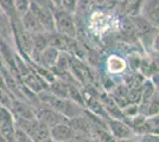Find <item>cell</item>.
Segmentation results:
<instances>
[{
    "mask_svg": "<svg viewBox=\"0 0 159 142\" xmlns=\"http://www.w3.org/2000/svg\"><path fill=\"white\" fill-rule=\"evenodd\" d=\"M53 24H55V32H58L70 38H75L77 33V27L75 23L74 14L63 10L62 7H52Z\"/></svg>",
    "mask_w": 159,
    "mask_h": 142,
    "instance_id": "6da1fadb",
    "label": "cell"
},
{
    "mask_svg": "<svg viewBox=\"0 0 159 142\" xmlns=\"http://www.w3.org/2000/svg\"><path fill=\"white\" fill-rule=\"evenodd\" d=\"M34 115H36V118L38 121L48 126L49 128L55 126V124L62 123V122H68V120L62 114H60L58 111L53 110L52 108L48 107L43 103H40L37 108H34Z\"/></svg>",
    "mask_w": 159,
    "mask_h": 142,
    "instance_id": "7a4b0ae2",
    "label": "cell"
},
{
    "mask_svg": "<svg viewBox=\"0 0 159 142\" xmlns=\"http://www.w3.org/2000/svg\"><path fill=\"white\" fill-rule=\"evenodd\" d=\"M52 7L42 6V5L36 4V2H31V5H30V11H31V12L34 14V17L38 19V21L40 23V25L43 26L44 31H45L47 33L55 32Z\"/></svg>",
    "mask_w": 159,
    "mask_h": 142,
    "instance_id": "3957f363",
    "label": "cell"
},
{
    "mask_svg": "<svg viewBox=\"0 0 159 142\" xmlns=\"http://www.w3.org/2000/svg\"><path fill=\"white\" fill-rule=\"evenodd\" d=\"M48 39H49V46L55 47L60 52L71 54L77 50V43L75 41V38H70L58 32L48 33Z\"/></svg>",
    "mask_w": 159,
    "mask_h": 142,
    "instance_id": "277c9868",
    "label": "cell"
},
{
    "mask_svg": "<svg viewBox=\"0 0 159 142\" xmlns=\"http://www.w3.org/2000/svg\"><path fill=\"white\" fill-rule=\"evenodd\" d=\"M14 130L16 123L13 114L8 108L0 105V135L7 142H13Z\"/></svg>",
    "mask_w": 159,
    "mask_h": 142,
    "instance_id": "5b68a950",
    "label": "cell"
},
{
    "mask_svg": "<svg viewBox=\"0 0 159 142\" xmlns=\"http://www.w3.org/2000/svg\"><path fill=\"white\" fill-rule=\"evenodd\" d=\"M106 124L108 131L111 133V135L115 140L135 137L134 133L132 131V129L129 128V126L125 122V120H119V118L109 117L108 120H106Z\"/></svg>",
    "mask_w": 159,
    "mask_h": 142,
    "instance_id": "8992f818",
    "label": "cell"
},
{
    "mask_svg": "<svg viewBox=\"0 0 159 142\" xmlns=\"http://www.w3.org/2000/svg\"><path fill=\"white\" fill-rule=\"evenodd\" d=\"M11 113L13 114L14 118H23V120H33L36 118L34 115V107L31 105L26 101H21L13 97L10 107Z\"/></svg>",
    "mask_w": 159,
    "mask_h": 142,
    "instance_id": "52a82bcc",
    "label": "cell"
},
{
    "mask_svg": "<svg viewBox=\"0 0 159 142\" xmlns=\"http://www.w3.org/2000/svg\"><path fill=\"white\" fill-rule=\"evenodd\" d=\"M159 1L158 0H144L139 14L145 18L153 26L158 27L159 24Z\"/></svg>",
    "mask_w": 159,
    "mask_h": 142,
    "instance_id": "ba28073f",
    "label": "cell"
},
{
    "mask_svg": "<svg viewBox=\"0 0 159 142\" xmlns=\"http://www.w3.org/2000/svg\"><path fill=\"white\" fill-rule=\"evenodd\" d=\"M74 135V130L68 122H62L50 127V137L55 142H69Z\"/></svg>",
    "mask_w": 159,
    "mask_h": 142,
    "instance_id": "9c48e42d",
    "label": "cell"
},
{
    "mask_svg": "<svg viewBox=\"0 0 159 142\" xmlns=\"http://www.w3.org/2000/svg\"><path fill=\"white\" fill-rule=\"evenodd\" d=\"M58 56H60V51H58V50H56V49L52 46H47L42 52H40L39 57H38V61H37L36 64L42 65V67H44V68L51 70V69L55 67Z\"/></svg>",
    "mask_w": 159,
    "mask_h": 142,
    "instance_id": "30bf717a",
    "label": "cell"
},
{
    "mask_svg": "<svg viewBox=\"0 0 159 142\" xmlns=\"http://www.w3.org/2000/svg\"><path fill=\"white\" fill-rule=\"evenodd\" d=\"M20 21L23 27L29 33L34 34V33H42L45 32L43 26L40 25V23L38 21V19L34 17V14L29 10L26 13H24L20 17ZM47 33V32H45Z\"/></svg>",
    "mask_w": 159,
    "mask_h": 142,
    "instance_id": "8fae6325",
    "label": "cell"
},
{
    "mask_svg": "<svg viewBox=\"0 0 159 142\" xmlns=\"http://www.w3.org/2000/svg\"><path fill=\"white\" fill-rule=\"evenodd\" d=\"M68 124L71 127L74 133H79V134H84V135H89L92 134V126L86 117L84 113H82L81 115L76 116L74 118L68 120ZM92 137V136H90Z\"/></svg>",
    "mask_w": 159,
    "mask_h": 142,
    "instance_id": "7c38bea8",
    "label": "cell"
},
{
    "mask_svg": "<svg viewBox=\"0 0 159 142\" xmlns=\"http://www.w3.org/2000/svg\"><path fill=\"white\" fill-rule=\"evenodd\" d=\"M0 36H1L10 45H12V46L14 47L11 23H10L8 18L6 17V14L1 11V8H0Z\"/></svg>",
    "mask_w": 159,
    "mask_h": 142,
    "instance_id": "4fadbf2b",
    "label": "cell"
},
{
    "mask_svg": "<svg viewBox=\"0 0 159 142\" xmlns=\"http://www.w3.org/2000/svg\"><path fill=\"white\" fill-rule=\"evenodd\" d=\"M143 1L144 0H124V2L120 6L122 7L124 12L128 15V18H131V17H135L139 14Z\"/></svg>",
    "mask_w": 159,
    "mask_h": 142,
    "instance_id": "5bb4252c",
    "label": "cell"
},
{
    "mask_svg": "<svg viewBox=\"0 0 159 142\" xmlns=\"http://www.w3.org/2000/svg\"><path fill=\"white\" fill-rule=\"evenodd\" d=\"M107 65H108V72L112 74H120L126 69V62L124 61L119 56H111L107 61Z\"/></svg>",
    "mask_w": 159,
    "mask_h": 142,
    "instance_id": "9a60e30c",
    "label": "cell"
},
{
    "mask_svg": "<svg viewBox=\"0 0 159 142\" xmlns=\"http://www.w3.org/2000/svg\"><path fill=\"white\" fill-rule=\"evenodd\" d=\"M30 136H31V139H32L34 142H39L50 136V128L37 120V124H36V127L33 128L32 133H31Z\"/></svg>",
    "mask_w": 159,
    "mask_h": 142,
    "instance_id": "2e32d148",
    "label": "cell"
},
{
    "mask_svg": "<svg viewBox=\"0 0 159 142\" xmlns=\"http://www.w3.org/2000/svg\"><path fill=\"white\" fill-rule=\"evenodd\" d=\"M0 8L4 13L6 14V17L8 18L10 23L19 19L20 17L18 15V13L16 12L14 8V1L13 0H0Z\"/></svg>",
    "mask_w": 159,
    "mask_h": 142,
    "instance_id": "e0dca14e",
    "label": "cell"
},
{
    "mask_svg": "<svg viewBox=\"0 0 159 142\" xmlns=\"http://www.w3.org/2000/svg\"><path fill=\"white\" fill-rule=\"evenodd\" d=\"M14 1V8L16 12L18 13L19 17H21L24 13H26L30 10V5H31V0H13Z\"/></svg>",
    "mask_w": 159,
    "mask_h": 142,
    "instance_id": "ac0fdd59",
    "label": "cell"
},
{
    "mask_svg": "<svg viewBox=\"0 0 159 142\" xmlns=\"http://www.w3.org/2000/svg\"><path fill=\"white\" fill-rule=\"evenodd\" d=\"M13 142H34L31 139V136L26 134L25 131H23L21 129L17 128L14 130V136H13Z\"/></svg>",
    "mask_w": 159,
    "mask_h": 142,
    "instance_id": "d6986e66",
    "label": "cell"
},
{
    "mask_svg": "<svg viewBox=\"0 0 159 142\" xmlns=\"http://www.w3.org/2000/svg\"><path fill=\"white\" fill-rule=\"evenodd\" d=\"M77 6H79V0H62L60 7L74 14L77 10Z\"/></svg>",
    "mask_w": 159,
    "mask_h": 142,
    "instance_id": "ffe728a7",
    "label": "cell"
},
{
    "mask_svg": "<svg viewBox=\"0 0 159 142\" xmlns=\"http://www.w3.org/2000/svg\"><path fill=\"white\" fill-rule=\"evenodd\" d=\"M138 142H159L158 134H141L135 136Z\"/></svg>",
    "mask_w": 159,
    "mask_h": 142,
    "instance_id": "44dd1931",
    "label": "cell"
},
{
    "mask_svg": "<svg viewBox=\"0 0 159 142\" xmlns=\"http://www.w3.org/2000/svg\"><path fill=\"white\" fill-rule=\"evenodd\" d=\"M69 142H94L93 139L89 135H84V134H79V133H74L73 137L70 139Z\"/></svg>",
    "mask_w": 159,
    "mask_h": 142,
    "instance_id": "7402d4cb",
    "label": "cell"
},
{
    "mask_svg": "<svg viewBox=\"0 0 159 142\" xmlns=\"http://www.w3.org/2000/svg\"><path fill=\"white\" fill-rule=\"evenodd\" d=\"M0 89H2V90H7L6 89V84H5V80H4V76L1 74V70H0ZM8 91V90H7ZM10 93V91H8Z\"/></svg>",
    "mask_w": 159,
    "mask_h": 142,
    "instance_id": "603a6c76",
    "label": "cell"
},
{
    "mask_svg": "<svg viewBox=\"0 0 159 142\" xmlns=\"http://www.w3.org/2000/svg\"><path fill=\"white\" fill-rule=\"evenodd\" d=\"M135 141V137L132 139H120V140H115V142H134Z\"/></svg>",
    "mask_w": 159,
    "mask_h": 142,
    "instance_id": "cb8c5ba5",
    "label": "cell"
},
{
    "mask_svg": "<svg viewBox=\"0 0 159 142\" xmlns=\"http://www.w3.org/2000/svg\"><path fill=\"white\" fill-rule=\"evenodd\" d=\"M50 1H51V4H52L53 6H56V7H60L61 2H62V0H50Z\"/></svg>",
    "mask_w": 159,
    "mask_h": 142,
    "instance_id": "d4e9b609",
    "label": "cell"
},
{
    "mask_svg": "<svg viewBox=\"0 0 159 142\" xmlns=\"http://www.w3.org/2000/svg\"><path fill=\"white\" fill-rule=\"evenodd\" d=\"M39 142H55V141L49 136V137H47V139H44V140H42V141H39Z\"/></svg>",
    "mask_w": 159,
    "mask_h": 142,
    "instance_id": "484cf974",
    "label": "cell"
},
{
    "mask_svg": "<svg viewBox=\"0 0 159 142\" xmlns=\"http://www.w3.org/2000/svg\"><path fill=\"white\" fill-rule=\"evenodd\" d=\"M94 142H99V141H94Z\"/></svg>",
    "mask_w": 159,
    "mask_h": 142,
    "instance_id": "4316f807",
    "label": "cell"
}]
</instances>
